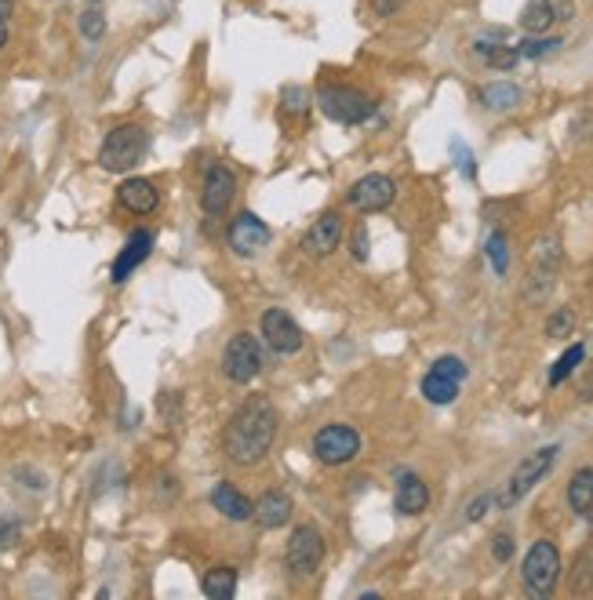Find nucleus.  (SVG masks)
Returning <instances> with one entry per match:
<instances>
[{
    "label": "nucleus",
    "mask_w": 593,
    "mask_h": 600,
    "mask_svg": "<svg viewBox=\"0 0 593 600\" xmlns=\"http://www.w3.org/2000/svg\"><path fill=\"white\" fill-rule=\"evenodd\" d=\"M277 422L281 419H277L273 400L266 393H252L241 408L233 411L226 430H222V455L241 470L259 466L270 455L273 440H277Z\"/></svg>",
    "instance_id": "nucleus-1"
},
{
    "label": "nucleus",
    "mask_w": 593,
    "mask_h": 600,
    "mask_svg": "<svg viewBox=\"0 0 593 600\" xmlns=\"http://www.w3.org/2000/svg\"><path fill=\"white\" fill-rule=\"evenodd\" d=\"M146 150H150V131L142 124H117L99 146V168L110 175H124L135 164H142Z\"/></svg>",
    "instance_id": "nucleus-2"
},
{
    "label": "nucleus",
    "mask_w": 593,
    "mask_h": 600,
    "mask_svg": "<svg viewBox=\"0 0 593 600\" xmlns=\"http://www.w3.org/2000/svg\"><path fill=\"white\" fill-rule=\"evenodd\" d=\"M521 579H524V590L532 593L535 600L553 597L557 582H561V550H557V542L550 539L532 542V550L524 557Z\"/></svg>",
    "instance_id": "nucleus-3"
},
{
    "label": "nucleus",
    "mask_w": 593,
    "mask_h": 600,
    "mask_svg": "<svg viewBox=\"0 0 593 600\" xmlns=\"http://www.w3.org/2000/svg\"><path fill=\"white\" fill-rule=\"evenodd\" d=\"M317 106L335 124H364L375 113L372 95H364L361 88H350V84H324Z\"/></svg>",
    "instance_id": "nucleus-4"
},
{
    "label": "nucleus",
    "mask_w": 593,
    "mask_h": 600,
    "mask_svg": "<svg viewBox=\"0 0 593 600\" xmlns=\"http://www.w3.org/2000/svg\"><path fill=\"white\" fill-rule=\"evenodd\" d=\"M324 560V535L313 524H299L288 539V550H284V564H288V575L295 582H306L321 571Z\"/></svg>",
    "instance_id": "nucleus-5"
},
{
    "label": "nucleus",
    "mask_w": 593,
    "mask_h": 600,
    "mask_svg": "<svg viewBox=\"0 0 593 600\" xmlns=\"http://www.w3.org/2000/svg\"><path fill=\"white\" fill-rule=\"evenodd\" d=\"M313 455L321 466H350L361 455V433L346 422H328L313 437Z\"/></svg>",
    "instance_id": "nucleus-6"
},
{
    "label": "nucleus",
    "mask_w": 593,
    "mask_h": 600,
    "mask_svg": "<svg viewBox=\"0 0 593 600\" xmlns=\"http://www.w3.org/2000/svg\"><path fill=\"white\" fill-rule=\"evenodd\" d=\"M557 455H561V448L557 444H550V448H539L532 451V455H524V462L517 466V470L510 473V480H506L503 495H499V506H513V502H521L528 491L539 484V480L546 477V473L553 470V462H557Z\"/></svg>",
    "instance_id": "nucleus-7"
},
{
    "label": "nucleus",
    "mask_w": 593,
    "mask_h": 600,
    "mask_svg": "<svg viewBox=\"0 0 593 600\" xmlns=\"http://www.w3.org/2000/svg\"><path fill=\"white\" fill-rule=\"evenodd\" d=\"M463 379H466V360L455 357V353H444V357L433 360L430 371L423 375V397L430 404H437V408H444V404H452L459 397Z\"/></svg>",
    "instance_id": "nucleus-8"
},
{
    "label": "nucleus",
    "mask_w": 593,
    "mask_h": 600,
    "mask_svg": "<svg viewBox=\"0 0 593 600\" xmlns=\"http://www.w3.org/2000/svg\"><path fill=\"white\" fill-rule=\"evenodd\" d=\"M222 371H226V379L237 382V386H248L262 371V350H259V339H252V331H237L230 342H226V350H222Z\"/></svg>",
    "instance_id": "nucleus-9"
},
{
    "label": "nucleus",
    "mask_w": 593,
    "mask_h": 600,
    "mask_svg": "<svg viewBox=\"0 0 593 600\" xmlns=\"http://www.w3.org/2000/svg\"><path fill=\"white\" fill-rule=\"evenodd\" d=\"M346 237V219H342V211H324L317 215V222H310V230L302 233L299 240V251L306 259H328L335 255Z\"/></svg>",
    "instance_id": "nucleus-10"
},
{
    "label": "nucleus",
    "mask_w": 593,
    "mask_h": 600,
    "mask_svg": "<svg viewBox=\"0 0 593 600\" xmlns=\"http://www.w3.org/2000/svg\"><path fill=\"white\" fill-rule=\"evenodd\" d=\"M397 197V182L390 175H364L346 190V204L361 215H375V211H386Z\"/></svg>",
    "instance_id": "nucleus-11"
},
{
    "label": "nucleus",
    "mask_w": 593,
    "mask_h": 600,
    "mask_svg": "<svg viewBox=\"0 0 593 600\" xmlns=\"http://www.w3.org/2000/svg\"><path fill=\"white\" fill-rule=\"evenodd\" d=\"M237 200V175L226 164H212L201 186V208L208 219H222Z\"/></svg>",
    "instance_id": "nucleus-12"
},
{
    "label": "nucleus",
    "mask_w": 593,
    "mask_h": 600,
    "mask_svg": "<svg viewBox=\"0 0 593 600\" xmlns=\"http://www.w3.org/2000/svg\"><path fill=\"white\" fill-rule=\"evenodd\" d=\"M262 339L270 342V350H277L281 357H288V353L302 350L306 335H302L299 320H295L292 313L281 310V306H270V310L262 313Z\"/></svg>",
    "instance_id": "nucleus-13"
},
{
    "label": "nucleus",
    "mask_w": 593,
    "mask_h": 600,
    "mask_svg": "<svg viewBox=\"0 0 593 600\" xmlns=\"http://www.w3.org/2000/svg\"><path fill=\"white\" fill-rule=\"evenodd\" d=\"M557 262H561V244H557L553 237H543L539 244H535L532 273H528V299H532V302L546 299V291L553 288Z\"/></svg>",
    "instance_id": "nucleus-14"
},
{
    "label": "nucleus",
    "mask_w": 593,
    "mask_h": 600,
    "mask_svg": "<svg viewBox=\"0 0 593 600\" xmlns=\"http://www.w3.org/2000/svg\"><path fill=\"white\" fill-rule=\"evenodd\" d=\"M572 19H575L572 0H532L521 11V30L539 37V33L553 30V22H572Z\"/></svg>",
    "instance_id": "nucleus-15"
},
{
    "label": "nucleus",
    "mask_w": 593,
    "mask_h": 600,
    "mask_svg": "<svg viewBox=\"0 0 593 600\" xmlns=\"http://www.w3.org/2000/svg\"><path fill=\"white\" fill-rule=\"evenodd\" d=\"M226 240H230V248L237 251V255H255V251H262L270 244V226H266L259 215H252V211H241V215L230 222Z\"/></svg>",
    "instance_id": "nucleus-16"
},
{
    "label": "nucleus",
    "mask_w": 593,
    "mask_h": 600,
    "mask_svg": "<svg viewBox=\"0 0 593 600\" xmlns=\"http://www.w3.org/2000/svg\"><path fill=\"white\" fill-rule=\"evenodd\" d=\"M117 204H121L128 215H153V211L161 208V193L153 186L150 179H139V175H131L117 186Z\"/></svg>",
    "instance_id": "nucleus-17"
},
{
    "label": "nucleus",
    "mask_w": 593,
    "mask_h": 600,
    "mask_svg": "<svg viewBox=\"0 0 593 600\" xmlns=\"http://www.w3.org/2000/svg\"><path fill=\"white\" fill-rule=\"evenodd\" d=\"M150 251H153V233L150 230H135L128 240H124V248L121 255L113 259V284H124V280L131 277V273L139 270L142 262L150 259Z\"/></svg>",
    "instance_id": "nucleus-18"
},
{
    "label": "nucleus",
    "mask_w": 593,
    "mask_h": 600,
    "mask_svg": "<svg viewBox=\"0 0 593 600\" xmlns=\"http://www.w3.org/2000/svg\"><path fill=\"white\" fill-rule=\"evenodd\" d=\"M430 506V484L415 473H401L397 477V491H393V510L401 517H419Z\"/></svg>",
    "instance_id": "nucleus-19"
},
{
    "label": "nucleus",
    "mask_w": 593,
    "mask_h": 600,
    "mask_svg": "<svg viewBox=\"0 0 593 600\" xmlns=\"http://www.w3.org/2000/svg\"><path fill=\"white\" fill-rule=\"evenodd\" d=\"M295 513V502L292 495H284V491H266L259 499L252 502V520L259 528L273 531V528H284Z\"/></svg>",
    "instance_id": "nucleus-20"
},
{
    "label": "nucleus",
    "mask_w": 593,
    "mask_h": 600,
    "mask_svg": "<svg viewBox=\"0 0 593 600\" xmlns=\"http://www.w3.org/2000/svg\"><path fill=\"white\" fill-rule=\"evenodd\" d=\"M212 506L226 520H233V524H241V520H252V502L244 499V495L233 488L230 480H219V484L212 488Z\"/></svg>",
    "instance_id": "nucleus-21"
},
{
    "label": "nucleus",
    "mask_w": 593,
    "mask_h": 600,
    "mask_svg": "<svg viewBox=\"0 0 593 600\" xmlns=\"http://www.w3.org/2000/svg\"><path fill=\"white\" fill-rule=\"evenodd\" d=\"M477 99H481L488 110L506 113V110H517L524 95H521L517 84H510V80H492V84H484V88L477 91Z\"/></svg>",
    "instance_id": "nucleus-22"
},
{
    "label": "nucleus",
    "mask_w": 593,
    "mask_h": 600,
    "mask_svg": "<svg viewBox=\"0 0 593 600\" xmlns=\"http://www.w3.org/2000/svg\"><path fill=\"white\" fill-rule=\"evenodd\" d=\"M568 506L579 517L593 513V466H583V470L572 473V480H568Z\"/></svg>",
    "instance_id": "nucleus-23"
},
{
    "label": "nucleus",
    "mask_w": 593,
    "mask_h": 600,
    "mask_svg": "<svg viewBox=\"0 0 593 600\" xmlns=\"http://www.w3.org/2000/svg\"><path fill=\"white\" fill-rule=\"evenodd\" d=\"M201 590L208 600H233L237 597V568H212L204 571Z\"/></svg>",
    "instance_id": "nucleus-24"
},
{
    "label": "nucleus",
    "mask_w": 593,
    "mask_h": 600,
    "mask_svg": "<svg viewBox=\"0 0 593 600\" xmlns=\"http://www.w3.org/2000/svg\"><path fill=\"white\" fill-rule=\"evenodd\" d=\"M473 55H477L484 66H492V70H513V66L521 62V55H517L513 44H488V40H477V44H473Z\"/></svg>",
    "instance_id": "nucleus-25"
},
{
    "label": "nucleus",
    "mask_w": 593,
    "mask_h": 600,
    "mask_svg": "<svg viewBox=\"0 0 593 600\" xmlns=\"http://www.w3.org/2000/svg\"><path fill=\"white\" fill-rule=\"evenodd\" d=\"M568 586H572L575 597H590V593H593V546H586V550L575 553Z\"/></svg>",
    "instance_id": "nucleus-26"
},
{
    "label": "nucleus",
    "mask_w": 593,
    "mask_h": 600,
    "mask_svg": "<svg viewBox=\"0 0 593 600\" xmlns=\"http://www.w3.org/2000/svg\"><path fill=\"white\" fill-rule=\"evenodd\" d=\"M583 357H586V346H583V342H575V346H568V350L561 353V360H557V364L550 368V386H561V382L568 379V375H572V371L579 368V364H583Z\"/></svg>",
    "instance_id": "nucleus-27"
},
{
    "label": "nucleus",
    "mask_w": 593,
    "mask_h": 600,
    "mask_svg": "<svg viewBox=\"0 0 593 600\" xmlns=\"http://www.w3.org/2000/svg\"><path fill=\"white\" fill-rule=\"evenodd\" d=\"M513 48H517L521 59H543V55H553V51L561 48V37H543V33L532 37V33H528V37H524L521 44H513Z\"/></svg>",
    "instance_id": "nucleus-28"
},
{
    "label": "nucleus",
    "mask_w": 593,
    "mask_h": 600,
    "mask_svg": "<svg viewBox=\"0 0 593 600\" xmlns=\"http://www.w3.org/2000/svg\"><path fill=\"white\" fill-rule=\"evenodd\" d=\"M306 106H310V91L306 88H281V110L288 113V117H299V113H306Z\"/></svg>",
    "instance_id": "nucleus-29"
},
{
    "label": "nucleus",
    "mask_w": 593,
    "mask_h": 600,
    "mask_svg": "<svg viewBox=\"0 0 593 600\" xmlns=\"http://www.w3.org/2000/svg\"><path fill=\"white\" fill-rule=\"evenodd\" d=\"M81 33L84 40H102L106 37V15H102L99 8H88L81 15Z\"/></svg>",
    "instance_id": "nucleus-30"
},
{
    "label": "nucleus",
    "mask_w": 593,
    "mask_h": 600,
    "mask_svg": "<svg viewBox=\"0 0 593 600\" xmlns=\"http://www.w3.org/2000/svg\"><path fill=\"white\" fill-rule=\"evenodd\" d=\"M572 328H575V313L572 310H557L550 320H546V335H550V339H568V335H572Z\"/></svg>",
    "instance_id": "nucleus-31"
},
{
    "label": "nucleus",
    "mask_w": 593,
    "mask_h": 600,
    "mask_svg": "<svg viewBox=\"0 0 593 600\" xmlns=\"http://www.w3.org/2000/svg\"><path fill=\"white\" fill-rule=\"evenodd\" d=\"M488 259H492L495 273H506V266H510V255H506V233H492V240H488Z\"/></svg>",
    "instance_id": "nucleus-32"
},
{
    "label": "nucleus",
    "mask_w": 593,
    "mask_h": 600,
    "mask_svg": "<svg viewBox=\"0 0 593 600\" xmlns=\"http://www.w3.org/2000/svg\"><path fill=\"white\" fill-rule=\"evenodd\" d=\"M492 557L499 560V564H506V560L513 557V535H510V531H495V539H492Z\"/></svg>",
    "instance_id": "nucleus-33"
},
{
    "label": "nucleus",
    "mask_w": 593,
    "mask_h": 600,
    "mask_svg": "<svg viewBox=\"0 0 593 600\" xmlns=\"http://www.w3.org/2000/svg\"><path fill=\"white\" fill-rule=\"evenodd\" d=\"M11 542H19V524L8 517H0V550H8Z\"/></svg>",
    "instance_id": "nucleus-34"
},
{
    "label": "nucleus",
    "mask_w": 593,
    "mask_h": 600,
    "mask_svg": "<svg viewBox=\"0 0 593 600\" xmlns=\"http://www.w3.org/2000/svg\"><path fill=\"white\" fill-rule=\"evenodd\" d=\"M353 259L357 262L368 259V226H361V230L353 233Z\"/></svg>",
    "instance_id": "nucleus-35"
},
{
    "label": "nucleus",
    "mask_w": 593,
    "mask_h": 600,
    "mask_svg": "<svg viewBox=\"0 0 593 600\" xmlns=\"http://www.w3.org/2000/svg\"><path fill=\"white\" fill-rule=\"evenodd\" d=\"M492 495H481V499H477V502H473V506H470V510H466V517H470V520H481L484 517V510H488V506H492Z\"/></svg>",
    "instance_id": "nucleus-36"
},
{
    "label": "nucleus",
    "mask_w": 593,
    "mask_h": 600,
    "mask_svg": "<svg viewBox=\"0 0 593 600\" xmlns=\"http://www.w3.org/2000/svg\"><path fill=\"white\" fill-rule=\"evenodd\" d=\"M15 15V0H0V22L8 26V19Z\"/></svg>",
    "instance_id": "nucleus-37"
},
{
    "label": "nucleus",
    "mask_w": 593,
    "mask_h": 600,
    "mask_svg": "<svg viewBox=\"0 0 593 600\" xmlns=\"http://www.w3.org/2000/svg\"><path fill=\"white\" fill-rule=\"evenodd\" d=\"M375 8H379V15H390V11H397V8H401V0H379V4H375Z\"/></svg>",
    "instance_id": "nucleus-38"
},
{
    "label": "nucleus",
    "mask_w": 593,
    "mask_h": 600,
    "mask_svg": "<svg viewBox=\"0 0 593 600\" xmlns=\"http://www.w3.org/2000/svg\"><path fill=\"white\" fill-rule=\"evenodd\" d=\"M4 44H8V26L0 22V51H4Z\"/></svg>",
    "instance_id": "nucleus-39"
}]
</instances>
